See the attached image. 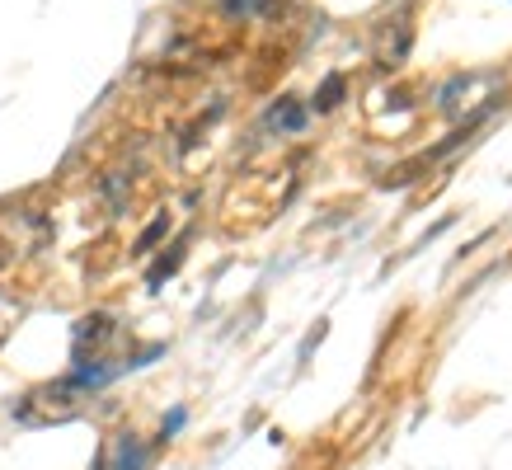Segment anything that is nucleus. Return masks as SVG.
<instances>
[{
	"label": "nucleus",
	"instance_id": "nucleus-6",
	"mask_svg": "<svg viewBox=\"0 0 512 470\" xmlns=\"http://www.w3.org/2000/svg\"><path fill=\"white\" fill-rule=\"evenodd\" d=\"M165 231H170V217H156V221H151V226H146V231H141V240H137V254H146V250H151V245H156V240H160V235H165Z\"/></svg>",
	"mask_w": 512,
	"mask_h": 470
},
{
	"label": "nucleus",
	"instance_id": "nucleus-8",
	"mask_svg": "<svg viewBox=\"0 0 512 470\" xmlns=\"http://www.w3.org/2000/svg\"><path fill=\"white\" fill-rule=\"evenodd\" d=\"M184 419H188L184 409H170V414H165V428H160V442H170L174 433H179V428H184Z\"/></svg>",
	"mask_w": 512,
	"mask_h": 470
},
{
	"label": "nucleus",
	"instance_id": "nucleus-5",
	"mask_svg": "<svg viewBox=\"0 0 512 470\" xmlns=\"http://www.w3.org/2000/svg\"><path fill=\"white\" fill-rule=\"evenodd\" d=\"M179 264H184V245H174V250H165V259H160V264L151 268V273H146V287L156 292L160 282L170 278V273H174V268H179Z\"/></svg>",
	"mask_w": 512,
	"mask_h": 470
},
{
	"label": "nucleus",
	"instance_id": "nucleus-7",
	"mask_svg": "<svg viewBox=\"0 0 512 470\" xmlns=\"http://www.w3.org/2000/svg\"><path fill=\"white\" fill-rule=\"evenodd\" d=\"M259 10H268V0H226V15H259Z\"/></svg>",
	"mask_w": 512,
	"mask_h": 470
},
{
	"label": "nucleus",
	"instance_id": "nucleus-4",
	"mask_svg": "<svg viewBox=\"0 0 512 470\" xmlns=\"http://www.w3.org/2000/svg\"><path fill=\"white\" fill-rule=\"evenodd\" d=\"M343 90H348V85H343V76H325V85L315 90L311 109L315 113H334V109H339V99H343Z\"/></svg>",
	"mask_w": 512,
	"mask_h": 470
},
{
	"label": "nucleus",
	"instance_id": "nucleus-1",
	"mask_svg": "<svg viewBox=\"0 0 512 470\" xmlns=\"http://www.w3.org/2000/svg\"><path fill=\"white\" fill-rule=\"evenodd\" d=\"M113 339V315L94 311L76 325V362H90V348H104Z\"/></svg>",
	"mask_w": 512,
	"mask_h": 470
},
{
	"label": "nucleus",
	"instance_id": "nucleus-3",
	"mask_svg": "<svg viewBox=\"0 0 512 470\" xmlns=\"http://www.w3.org/2000/svg\"><path fill=\"white\" fill-rule=\"evenodd\" d=\"M268 127H273V132H301V127H306V109H301L296 99H278V104L268 109Z\"/></svg>",
	"mask_w": 512,
	"mask_h": 470
},
{
	"label": "nucleus",
	"instance_id": "nucleus-2",
	"mask_svg": "<svg viewBox=\"0 0 512 470\" xmlns=\"http://www.w3.org/2000/svg\"><path fill=\"white\" fill-rule=\"evenodd\" d=\"M151 442L132 438V433H123V438L113 442V456L104 461V470H151Z\"/></svg>",
	"mask_w": 512,
	"mask_h": 470
}]
</instances>
